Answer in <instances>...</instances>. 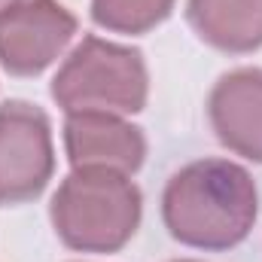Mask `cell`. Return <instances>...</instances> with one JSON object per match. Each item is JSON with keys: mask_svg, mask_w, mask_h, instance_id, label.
<instances>
[{"mask_svg": "<svg viewBox=\"0 0 262 262\" xmlns=\"http://www.w3.org/2000/svg\"><path fill=\"white\" fill-rule=\"evenodd\" d=\"M259 216L253 174L232 159H195L171 174L162 192V223L192 250H232Z\"/></svg>", "mask_w": 262, "mask_h": 262, "instance_id": "6da1fadb", "label": "cell"}, {"mask_svg": "<svg viewBox=\"0 0 262 262\" xmlns=\"http://www.w3.org/2000/svg\"><path fill=\"white\" fill-rule=\"evenodd\" d=\"M140 216V186L116 171H70L49 201V223L58 241L76 253H119L137 235Z\"/></svg>", "mask_w": 262, "mask_h": 262, "instance_id": "7a4b0ae2", "label": "cell"}, {"mask_svg": "<svg viewBox=\"0 0 262 262\" xmlns=\"http://www.w3.org/2000/svg\"><path fill=\"white\" fill-rule=\"evenodd\" d=\"M49 95L64 116L89 110L134 116L149 98V70L143 52L128 43L85 34L55 70Z\"/></svg>", "mask_w": 262, "mask_h": 262, "instance_id": "3957f363", "label": "cell"}, {"mask_svg": "<svg viewBox=\"0 0 262 262\" xmlns=\"http://www.w3.org/2000/svg\"><path fill=\"white\" fill-rule=\"evenodd\" d=\"M55 174L52 122L31 101L0 104V204L18 207L46 192Z\"/></svg>", "mask_w": 262, "mask_h": 262, "instance_id": "277c9868", "label": "cell"}, {"mask_svg": "<svg viewBox=\"0 0 262 262\" xmlns=\"http://www.w3.org/2000/svg\"><path fill=\"white\" fill-rule=\"evenodd\" d=\"M76 28L61 0H15L0 12V67L9 76H40L67 52Z\"/></svg>", "mask_w": 262, "mask_h": 262, "instance_id": "5b68a950", "label": "cell"}, {"mask_svg": "<svg viewBox=\"0 0 262 262\" xmlns=\"http://www.w3.org/2000/svg\"><path fill=\"white\" fill-rule=\"evenodd\" d=\"M64 152L70 171L95 168L134 177L146 159V134L119 113H67Z\"/></svg>", "mask_w": 262, "mask_h": 262, "instance_id": "8992f818", "label": "cell"}, {"mask_svg": "<svg viewBox=\"0 0 262 262\" xmlns=\"http://www.w3.org/2000/svg\"><path fill=\"white\" fill-rule=\"evenodd\" d=\"M207 122L229 152L262 165V67H235L213 82Z\"/></svg>", "mask_w": 262, "mask_h": 262, "instance_id": "52a82bcc", "label": "cell"}, {"mask_svg": "<svg viewBox=\"0 0 262 262\" xmlns=\"http://www.w3.org/2000/svg\"><path fill=\"white\" fill-rule=\"evenodd\" d=\"M186 21L216 52L247 55L262 49V0H186Z\"/></svg>", "mask_w": 262, "mask_h": 262, "instance_id": "ba28073f", "label": "cell"}, {"mask_svg": "<svg viewBox=\"0 0 262 262\" xmlns=\"http://www.w3.org/2000/svg\"><path fill=\"white\" fill-rule=\"evenodd\" d=\"M177 0H92V21L110 34L140 37L159 28Z\"/></svg>", "mask_w": 262, "mask_h": 262, "instance_id": "9c48e42d", "label": "cell"}, {"mask_svg": "<svg viewBox=\"0 0 262 262\" xmlns=\"http://www.w3.org/2000/svg\"><path fill=\"white\" fill-rule=\"evenodd\" d=\"M12 3H15V0H0V12H3L6 6H12Z\"/></svg>", "mask_w": 262, "mask_h": 262, "instance_id": "30bf717a", "label": "cell"}, {"mask_svg": "<svg viewBox=\"0 0 262 262\" xmlns=\"http://www.w3.org/2000/svg\"><path fill=\"white\" fill-rule=\"evenodd\" d=\"M174 262H201V259H174Z\"/></svg>", "mask_w": 262, "mask_h": 262, "instance_id": "8fae6325", "label": "cell"}]
</instances>
